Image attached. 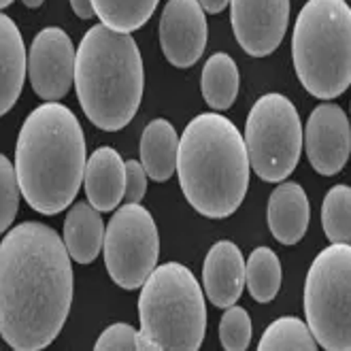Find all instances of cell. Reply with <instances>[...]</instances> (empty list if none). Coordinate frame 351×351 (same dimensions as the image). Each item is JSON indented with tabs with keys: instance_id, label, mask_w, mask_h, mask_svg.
Here are the masks:
<instances>
[{
	"instance_id": "3",
	"label": "cell",
	"mask_w": 351,
	"mask_h": 351,
	"mask_svg": "<svg viewBox=\"0 0 351 351\" xmlns=\"http://www.w3.org/2000/svg\"><path fill=\"white\" fill-rule=\"evenodd\" d=\"M177 175L183 196L209 217H230L250 185V158L243 134L219 113L196 115L177 147Z\"/></svg>"
},
{
	"instance_id": "12",
	"label": "cell",
	"mask_w": 351,
	"mask_h": 351,
	"mask_svg": "<svg viewBox=\"0 0 351 351\" xmlns=\"http://www.w3.org/2000/svg\"><path fill=\"white\" fill-rule=\"evenodd\" d=\"M302 141L306 145L308 162L319 175L332 177L341 173L351 149L347 113L335 102H322L308 115Z\"/></svg>"
},
{
	"instance_id": "29",
	"label": "cell",
	"mask_w": 351,
	"mask_h": 351,
	"mask_svg": "<svg viewBox=\"0 0 351 351\" xmlns=\"http://www.w3.org/2000/svg\"><path fill=\"white\" fill-rule=\"evenodd\" d=\"M71 7L77 13V17H81V19H92V17H96L94 7H92V0H71Z\"/></svg>"
},
{
	"instance_id": "4",
	"label": "cell",
	"mask_w": 351,
	"mask_h": 351,
	"mask_svg": "<svg viewBox=\"0 0 351 351\" xmlns=\"http://www.w3.org/2000/svg\"><path fill=\"white\" fill-rule=\"evenodd\" d=\"M79 105L96 128L117 132L136 115L145 88V71L136 40L105 24L92 26L75 49Z\"/></svg>"
},
{
	"instance_id": "30",
	"label": "cell",
	"mask_w": 351,
	"mask_h": 351,
	"mask_svg": "<svg viewBox=\"0 0 351 351\" xmlns=\"http://www.w3.org/2000/svg\"><path fill=\"white\" fill-rule=\"evenodd\" d=\"M230 0H198V5L202 7L204 13H221L228 7Z\"/></svg>"
},
{
	"instance_id": "2",
	"label": "cell",
	"mask_w": 351,
	"mask_h": 351,
	"mask_svg": "<svg viewBox=\"0 0 351 351\" xmlns=\"http://www.w3.org/2000/svg\"><path fill=\"white\" fill-rule=\"evenodd\" d=\"M86 171V136L75 113L43 102L24 119L15 143L19 192L34 211L56 215L75 200Z\"/></svg>"
},
{
	"instance_id": "23",
	"label": "cell",
	"mask_w": 351,
	"mask_h": 351,
	"mask_svg": "<svg viewBox=\"0 0 351 351\" xmlns=\"http://www.w3.org/2000/svg\"><path fill=\"white\" fill-rule=\"evenodd\" d=\"M260 351H313L317 343L308 326L298 317H279L264 330Z\"/></svg>"
},
{
	"instance_id": "32",
	"label": "cell",
	"mask_w": 351,
	"mask_h": 351,
	"mask_svg": "<svg viewBox=\"0 0 351 351\" xmlns=\"http://www.w3.org/2000/svg\"><path fill=\"white\" fill-rule=\"evenodd\" d=\"M13 3V0H0V9H5V7H9Z\"/></svg>"
},
{
	"instance_id": "8",
	"label": "cell",
	"mask_w": 351,
	"mask_h": 351,
	"mask_svg": "<svg viewBox=\"0 0 351 351\" xmlns=\"http://www.w3.org/2000/svg\"><path fill=\"white\" fill-rule=\"evenodd\" d=\"M243 141L260 179L279 183L290 177L302 152V123L292 100L277 92L260 96L247 115Z\"/></svg>"
},
{
	"instance_id": "26",
	"label": "cell",
	"mask_w": 351,
	"mask_h": 351,
	"mask_svg": "<svg viewBox=\"0 0 351 351\" xmlns=\"http://www.w3.org/2000/svg\"><path fill=\"white\" fill-rule=\"evenodd\" d=\"M19 209V185L15 167L7 156L0 154V234L11 228Z\"/></svg>"
},
{
	"instance_id": "16",
	"label": "cell",
	"mask_w": 351,
	"mask_h": 351,
	"mask_svg": "<svg viewBox=\"0 0 351 351\" xmlns=\"http://www.w3.org/2000/svg\"><path fill=\"white\" fill-rule=\"evenodd\" d=\"M268 228L283 245H296L311 221V206L306 192L296 181H283L268 198Z\"/></svg>"
},
{
	"instance_id": "11",
	"label": "cell",
	"mask_w": 351,
	"mask_h": 351,
	"mask_svg": "<svg viewBox=\"0 0 351 351\" xmlns=\"http://www.w3.org/2000/svg\"><path fill=\"white\" fill-rule=\"evenodd\" d=\"M237 43L254 58L271 56L285 36L290 0H230Z\"/></svg>"
},
{
	"instance_id": "17",
	"label": "cell",
	"mask_w": 351,
	"mask_h": 351,
	"mask_svg": "<svg viewBox=\"0 0 351 351\" xmlns=\"http://www.w3.org/2000/svg\"><path fill=\"white\" fill-rule=\"evenodd\" d=\"M28 51L17 24L0 13V117L9 113L26 81Z\"/></svg>"
},
{
	"instance_id": "31",
	"label": "cell",
	"mask_w": 351,
	"mask_h": 351,
	"mask_svg": "<svg viewBox=\"0 0 351 351\" xmlns=\"http://www.w3.org/2000/svg\"><path fill=\"white\" fill-rule=\"evenodd\" d=\"M22 3H24L28 9H38L40 5H43V0H22Z\"/></svg>"
},
{
	"instance_id": "19",
	"label": "cell",
	"mask_w": 351,
	"mask_h": 351,
	"mask_svg": "<svg viewBox=\"0 0 351 351\" xmlns=\"http://www.w3.org/2000/svg\"><path fill=\"white\" fill-rule=\"evenodd\" d=\"M177 147L179 134L169 119L149 121L141 134V164L147 177L164 183L177 171Z\"/></svg>"
},
{
	"instance_id": "28",
	"label": "cell",
	"mask_w": 351,
	"mask_h": 351,
	"mask_svg": "<svg viewBox=\"0 0 351 351\" xmlns=\"http://www.w3.org/2000/svg\"><path fill=\"white\" fill-rule=\"evenodd\" d=\"M147 190V173L143 169V164L136 160L126 162V190H123V198L128 202H141Z\"/></svg>"
},
{
	"instance_id": "14",
	"label": "cell",
	"mask_w": 351,
	"mask_h": 351,
	"mask_svg": "<svg viewBox=\"0 0 351 351\" xmlns=\"http://www.w3.org/2000/svg\"><path fill=\"white\" fill-rule=\"evenodd\" d=\"M204 292L213 306L237 304L245 287V260L232 241L215 243L202 264Z\"/></svg>"
},
{
	"instance_id": "24",
	"label": "cell",
	"mask_w": 351,
	"mask_h": 351,
	"mask_svg": "<svg viewBox=\"0 0 351 351\" xmlns=\"http://www.w3.org/2000/svg\"><path fill=\"white\" fill-rule=\"evenodd\" d=\"M322 228L332 243L351 241V188L335 185L322 204Z\"/></svg>"
},
{
	"instance_id": "10",
	"label": "cell",
	"mask_w": 351,
	"mask_h": 351,
	"mask_svg": "<svg viewBox=\"0 0 351 351\" xmlns=\"http://www.w3.org/2000/svg\"><path fill=\"white\" fill-rule=\"evenodd\" d=\"M26 73L38 98L45 102L64 98L75 81V47L71 36L58 26L40 30L28 49Z\"/></svg>"
},
{
	"instance_id": "6",
	"label": "cell",
	"mask_w": 351,
	"mask_h": 351,
	"mask_svg": "<svg viewBox=\"0 0 351 351\" xmlns=\"http://www.w3.org/2000/svg\"><path fill=\"white\" fill-rule=\"evenodd\" d=\"M292 60L302 88L332 100L351 84V9L347 0H306L292 34Z\"/></svg>"
},
{
	"instance_id": "1",
	"label": "cell",
	"mask_w": 351,
	"mask_h": 351,
	"mask_svg": "<svg viewBox=\"0 0 351 351\" xmlns=\"http://www.w3.org/2000/svg\"><path fill=\"white\" fill-rule=\"evenodd\" d=\"M73 304V266L62 237L38 221L0 241V337L17 351L49 347Z\"/></svg>"
},
{
	"instance_id": "21",
	"label": "cell",
	"mask_w": 351,
	"mask_h": 351,
	"mask_svg": "<svg viewBox=\"0 0 351 351\" xmlns=\"http://www.w3.org/2000/svg\"><path fill=\"white\" fill-rule=\"evenodd\" d=\"M160 0H92L96 17L117 32H134L149 22Z\"/></svg>"
},
{
	"instance_id": "20",
	"label": "cell",
	"mask_w": 351,
	"mask_h": 351,
	"mask_svg": "<svg viewBox=\"0 0 351 351\" xmlns=\"http://www.w3.org/2000/svg\"><path fill=\"white\" fill-rule=\"evenodd\" d=\"M241 88L237 62L228 53H215L204 62L200 75V92L204 102L215 111H226L234 105Z\"/></svg>"
},
{
	"instance_id": "18",
	"label": "cell",
	"mask_w": 351,
	"mask_h": 351,
	"mask_svg": "<svg viewBox=\"0 0 351 351\" xmlns=\"http://www.w3.org/2000/svg\"><path fill=\"white\" fill-rule=\"evenodd\" d=\"M64 247L71 260L79 264H90L98 258L105 241V223L100 211L90 202H75L64 219Z\"/></svg>"
},
{
	"instance_id": "7",
	"label": "cell",
	"mask_w": 351,
	"mask_h": 351,
	"mask_svg": "<svg viewBox=\"0 0 351 351\" xmlns=\"http://www.w3.org/2000/svg\"><path fill=\"white\" fill-rule=\"evenodd\" d=\"M306 326L328 351L351 349V247L332 243L317 254L304 281Z\"/></svg>"
},
{
	"instance_id": "22",
	"label": "cell",
	"mask_w": 351,
	"mask_h": 351,
	"mask_svg": "<svg viewBox=\"0 0 351 351\" xmlns=\"http://www.w3.org/2000/svg\"><path fill=\"white\" fill-rule=\"evenodd\" d=\"M245 283L256 302H271L281 287V262L268 247H258L245 262Z\"/></svg>"
},
{
	"instance_id": "27",
	"label": "cell",
	"mask_w": 351,
	"mask_h": 351,
	"mask_svg": "<svg viewBox=\"0 0 351 351\" xmlns=\"http://www.w3.org/2000/svg\"><path fill=\"white\" fill-rule=\"evenodd\" d=\"M138 332L130 324H113L96 341V351H136Z\"/></svg>"
},
{
	"instance_id": "15",
	"label": "cell",
	"mask_w": 351,
	"mask_h": 351,
	"mask_svg": "<svg viewBox=\"0 0 351 351\" xmlns=\"http://www.w3.org/2000/svg\"><path fill=\"white\" fill-rule=\"evenodd\" d=\"M84 185L88 202L96 211H113L126 190V162L113 147H98L86 162Z\"/></svg>"
},
{
	"instance_id": "13",
	"label": "cell",
	"mask_w": 351,
	"mask_h": 351,
	"mask_svg": "<svg viewBox=\"0 0 351 351\" xmlns=\"http://www.w3.org/2000/svg\"><path fill=\"white\" fill-rule=\"evenodd\" d=\"M206 17L198 0H169L160 15V45L173 66L190 69L206 47Z\"/></svg>"
},
{
	"instance_id": "9",
	"label": "cell",
	"mask_w": 351,
	"mask_h": 351,
	"mask_svg": "<svg viewBox=\"0 0 351 351\" xmlns=\"http://www.w3.org/2000/svg\"><path fill=\"white\" fill-rule=\"evenodd\" d=\"M105 264L121 290H138L160 256L158 226L138 202L121 204L105 228Z\"/></svg>"
},
{
	"instance_id": "5",
	"label": "cell",
	"mask_w": 351,
	"mask_h": 351,
	"mask_svg": "<svg viewBox=\"0 0 351 351\" xmlns=\"http://www.w3.org/2000/svg\"><path fill=\"white\" fill-rule=\"evenodd\" d=\"M141 287L138 349H200L206 332V308L204 294L190 268L179 262L156 266Z\"/></svg>"
},
{
	"instance_id": "25",
	"label": "cell",
	"mask_w": 351,
	"mask_h": 351,
	"mask_svg": "<svg viewBox=\"0 0 351 351\" xmlns=\"http://www.w3.org/2000/svg\"><path fill=\"white\" fill-rule=\"evenodd\" d=\"M219 341L226 351H245L252 343V319L243 306H226L219 322Z\"/></svg>"
}]
</instances>
